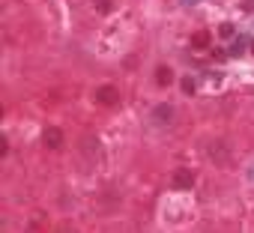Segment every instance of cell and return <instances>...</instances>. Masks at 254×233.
Here are the masks:
<instances>
[{
    "label": "cell",
    "instance_id": "cell-4",
    "mask_svg": "<svg viewBox=\"0 0 254 233\" xmlns=\"http://www.w3.org/2000/svg\"><path fill=\"white\" fill-rule=\"evenodd\" d=\"M206 153H209V159H212L215 165H227V162H230V153H227V144H224V141H212Z\"/></svg>",
    "mask_w": 254,
    "mask_h": 233
},
{
    "label": "cell",
    "instance_id": "cell-2",
    "mask_svg": "<svg viewBox=\"0 0 254 233\" xmlns=\"http://www.w3.org/2000/svg\"><path fill=\"white\" fill-rule=\"evenodd\" d=\"M96 102L99 105H117L120 102V90L111 87V84H102V87H96Z\"/></svg>",
    "mask_w": 254,
    "mask_h": 233
},
{
    "label": "cell",
    "instance_id": "cell-1",
    "mask_svg": "<svg viewBox=\"0 0 254 233\" xmlns=\"http://www.w3.org/2000/svg\"><path fill=\"white\" fill-rule=\"evenodd\" d=\"M150 120H153L156 126H171V123H174V108H171L168 102L156 105V108H153V114H150Z\"/></svg>",
    "mask_w": 254,
    "mask_h": 233
},
{
    "label": "cell",
    "instance_id": "cell-8",
    "mask_svg": "<svg viewBox=\"0 0 254 233\" xmlns=\"http://www.w3.org/2000/svg\"><path fill=\"white\" fill-rule=\"evenodd\" d=\"M191 45H197V48L209 45V33H194V36H191Z\"/></svg>",
    "mask_w": 254,
    "mask_h": 233
},
{
    "label": "cell",
    "instance_id": "cell-11",
    "mask_svg": "<svg viewBox=\"0 0 254 233\" xmlns=\"http://www.w3.org/2000/svg\"><path fill=\"white\" fill-rule=\"evenodd\" d=\"M221 36H233V24H221Z\"/></svg>",
    "mask_w": 254,
    "mask_h": 233
},
{
    "label": "cell",
    "instance_id": "cell-6",
    "mask_svg": "<svg viewBox=\"0 0 254 233\" xmlns=\"http://www.w3.org/2000/svg\"><path fill=\"white\" fill-rule=\"evenodd\" d=\"M245 45H248V39H245V36H239V39H233V42H230V51H227V54H230V57H239V54H245Z\"/></svg>",
    "mask_w": 254,
    "mask_h": 233
},
{
    "label": "cell",
    "instance_id": "cell-5",
    "mask_svg": "<svg viewBox=\"0 0 254 233\" xmlns=\"http://www.w3.org/2000/svg\"><path fill=\"white\" fill-rule=\"evenodd\" d=\"M42 144H45L48 150H60V147H63V132H60L57 126H48V129L42 132Z\"/></svg>",
    "mask_w": 254,
    "mask_h": 233
},
{
    "label": "cell",
    "instance_id": "cell-9",
    "mask_svg": "<svg viewBox=\"0 0 254 233\" xmlns=\"http://www.w3.org/2000/svg\"><path fill=\"white\" fill-rule=\"evenodd\" d=\"M9 153V141L6 138H0V156H6Z\"/></svg>",
    "mask_w": 254,
    "mask_h": 233
},
{
    "label": "cell",
    "instance_id": "cell-3",
    "mask_svg": "<svg viewBox=\"0 0 254 233\" xmlns=\"http://www.w3.org/2000/svg\"><path fill=\"white\" fill-rule=\"evenodd\" d=\"M171 182H174V188L186 191V188H191V185H194V174H191L189 168H177V171H174V176H171Z\"/></svg>",
    "mask_w": 254,
    "mask_h": 233
},
{
    "label": "cell",
    "instance_id": "cell-7",
    "mask_svg": "<svg viewBox=\"0 0 254 233\" xmlns=\"http://www.w3.org/2000/svg\"><path fill=\"white\" fill-rule=\"evenodd\" d=\"M156 81H159L162 87H168V84L174 81V72H171L168 66H159V69H156Z\"/></svg>",
    "mask_w": 254,
    "mask_h": 233
},
{
    "label": "cell",
    "instance_id": "cell-12",
    "mask_svg": "<svg viewBox=\"0 0 254 233\" xmlns=\"http://www.w3.org/2000/svg\"><path fill=\"white\" fill-rule=\"evenodd\" d=\"M245 174H248V179H251V182H254V162H251V165H248V168H245Z\"/></svg>",
    "mask_w": 254,
    "mask_h": 233
},
{
    "label": "cell",
    "instance_id": "cell-10",
    "mask_svg": "<svg viewBox=\"0 0 254 233\" xmlns=\"http://www.w3.org/2000/svg\"><path fill=\"white\" fill-rule=\"evenodd\" d=\"M183 90H186V93H194V81H191V78H186V81H183Z\"/></svg>",
    "mask_w": 254,
    "mask_h": 233
},
{
    "label": "cell",
    "instance_id": "cell-13",
    "mask_svg": "<svg viewBox=\"0 0 254 233\" xmlns=\"http://www.w3.org/2000/svg\"><path fill=\"white\" fill-rule=\"evenodd\" d=\"M251 51H254V42H251Z\"/></svg>",
    "mask_w": 254,
    "mask_h": 233
}]
</instances>
